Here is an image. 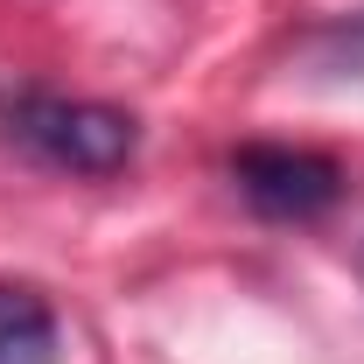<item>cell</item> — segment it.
Segmentation results:
<instances>
[{
	"instance_id": "6da1fadb",
	"label": "cell",
	"mask_w": 364,
	"mask_h": 364,
	"mask_svg": "<svg viewBox=\"0 0 364 364\" xmlns=\"http://www.w3.org/2000/svg\"><path fill=\"white\" fill-rule=\"evenodd\" d=\"M0 140L14 154L56 168V176H119L140 147V127L119 105L14 85V91H0Z\"/></svg>"
},
{
	"instance_id": "7a4b0ae2",
	"label": "cell",
	"mask_w": 364,
	"mask_h": 364,
	"mask_svg": "<svg viewBox=\"0 0 364 364\" xmlns=\"http://www.w3.org/2000/svg\"><path fill=\"white\" fill-rule=\"evenodd\" d=\"M231 182L273 225H309V218L343 203V168L329 154H316V147H273V140L238 147L231 154Z\"/></svg>"
},
{
	"instance_id": "3957f363",
	"label": "cell",
	"mask_w": 364,
	"mask_h": 364,
	"mask_svg": "<svg viewBox=\"0 0 364 364\" xmlns=\"http://www.w3.org/2000/svg\"><path fill=\"white\" fill-rule=\"evenodd\" d=\"M0 364H56V309L36 287H0Z\"/></svg>"
},
{
	"instance_id": "277c9868",
	"label": "cell",
	"mask_w": 364,
	"mask_h": 364,
	"mask_svg": "<svg viewBox=\"0 0 364 364\" xmlns=\"http://www.w3.org/2000/svg\"><path fill=\"white\" fill-rule=\"evenodd\" d=\"M309 63L329 70V77H364V14L316 28V36H309Z\"/></svg>"
}]
</instances>
